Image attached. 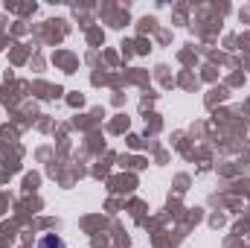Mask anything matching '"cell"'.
Listing matches in <instances>:
<instances>
[{"label":"cell","instance_id":"obj_1","mask_svg":"<svg viewBox=\"0 0 250 248\" xmlns=\"http://www.w3.org/2000/svg\"><path fill=\"white\" fill-rule=\"evenodd\" d=\"M38 248H64V243L56 237V234H47V237H41Z\"/></svg>","mask_w":250,"mask_h":248}]
</instances>
